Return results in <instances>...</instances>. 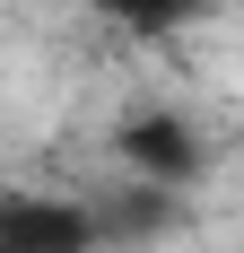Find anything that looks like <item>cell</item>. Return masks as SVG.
Wrapping results in <instances>:
<instances>
[{
	"mask_svg": "<svg viewBox=\"0 0 244 253\" xmlns=\"http://www.w3.org/2000/svg\"><path fill=\"white\" fill-rule=\"evenodd\" d=\"M122 157H131L140 183H166V192L201 175V140H192V123H174V114H140V123L122 131Z\"/></svg>",
	"mask_w": 244,
	"mask_h": 253,
	"instance_id": "obj_2",
	"label": "cell"
},
{
	"mask_svg": "<svg viewBox=\"0 0 244 253\" xmlns=\"http://www.w3.org/2000/svg\"><path fill=\"white\" fill-rule=\"evenodd\" d=\"M96 18H114V26H131V35H174L183 18H201L209 0H87Z\"/></svg>",
	"mask_w": 244,
	"mask_h": 253,
	"instance_id": "obj_3",
	"label": "cell"
},
{
	"mask_svg": "<svg viewBox=\"0 0 244 253\" xmlns=\"http://www.w3.org/2000/svg\"><path fill=\"white\" fill-rule=\"evenodd\" d=\"M96 210L79 201H35V192L0 201V253H96Z\"/></svg>",
	"mask_w": 244,
	"mask_h": 253,
	"instance_id": "obj_1",
	"label": "cell"
}]
</instances>
